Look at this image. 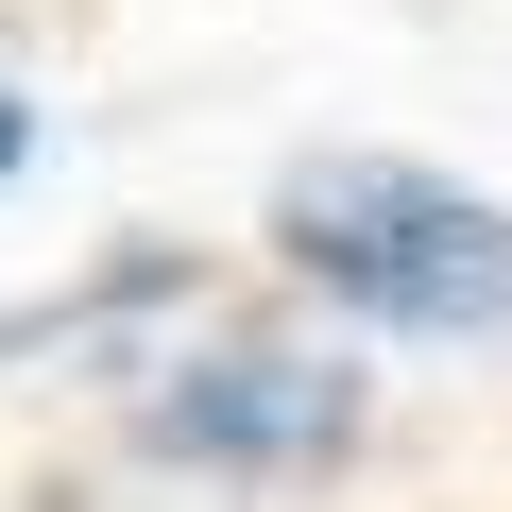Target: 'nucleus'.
Segmentation results:
<instances>
[{"label": "nucleus", "mask_w": 512, "mask_h": 512, "mask_svg": "<svg viewBox=\"0 0 512 512\" xmlns=\"http://www.w3.org/2000/svg\"><path fill=\"white\" fill-rule=\"evenodd\" d=\"M171 291H188V256H103V274H69V291H35V308H0V359H18V342H86V325L171 308Z\"/></svg>", "instance_id": "nucleus-3"}, {"label": "nucleus", "mask_w": 512, "mask_h": 512, "mask_svg": "<svg viewBox=\"0 0 512 512\" xmlns=\"http://www.w3.org/2000/svg\"><path fill=\"white\" fill-rule=\"evenodd\" d=\"M18 171H35V103L0 86V188H18Z\"/></svg>", "instance_id": "nucleus-4"}, {"label": "nucleus", "mask_w": 512, "mask_h": 512, "mask_svg": "<svg viewBox=\"0 0 512 512\" xmlns=\"http://www.w3.org/2000/svg\"><path fill=\"white\" fill-rule=\"evenodd\" d=\"M274 256H291L325 308L393 325V342H478V325H512V205H478L461 171H410V154H325V171H291Z\"/></svg>", "instance_id": "nucleus-1"}, {"label": "nucleus", "mask_w": 512, "mask_h": 512, "mask_svg": "<svg viewBox=\"0 0 512 512\" xmlns=\"http://www.w3.org/2000/svg\"><path fill=\"white\" fill-rule=\"evenodd\" d=\"M359 427H376V393L342 359H291V342L171 359L137 393V461H171V478H325V461H359Z\"/></svg>", "instance_id": "nucleus-2"}]
</instances>
